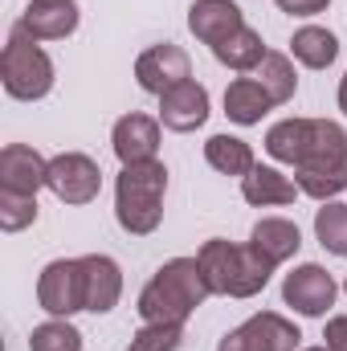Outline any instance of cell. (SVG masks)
Here are the masks:
<instances>
[{
	"instance_id": "5bb4252c",
	"label": "cell",
	"mask_w": 347,
	"mask_h": 351,
	"mask_svg": "<svg viewBox=\"0 0 347 351\" xmlns=\"http://www.w3.org/2000/svg\"><path fill=\"white\" fill-rule=\"evenodd\" d=\"M160 123L176 135H188V131L204 127L208 123V90L188 78V82L172 86L168 94H160Z\"/></svg>"
},
{
	"instance_id": "7402d4cb",
	"label": "cell",
	"mask_w": 347,
	"mask_h": 351,
	"mask_svg": "<svg viewBox=\"0 0 347 351\" xmlns=\"http://www.w3.org/2000/svg\"><path fill=\"white\" fill-rule=\"evenodd\" d=\"M204 160H208V168L221 176H250L258 168V160H254V147L246 143V139H237V135H208V143H204Z\"/></svg>"
},
{
	"instance_id": "1f68e13d",
	"label": "cell",
	"mask_w": 347,
	"mask_h": 351,
	"mask_svg": "<svg viewBox=\"0 0 347 351\" xmlns=\"http://www.w3.org/2000/svg\"><path fill=\"white\" fill-rule=\"evenodd\" d=\"M298 351H331L327 343H319V348H298Z\"/></svg>"
},
{
	"instance_id": "2e32d148",
	"label": "cell",
	"mask_w": 347,
	"mask_h": 351,
	"mask_svg": "<svg viewBox=\"0 0 347 351\" xmlns=\"http://www.w3.org/2000/svg\"><path fill=\"white\" fill-rule=\"evenodd\" d=\"M86 311L90 315H110L123 298V269L106 254H86Z\"/></svg>"
},
{
	"instance_id": "e0dca14e",
	"label": "cell",
	"mask_w": 347,
	"mask_h": 351,
	"mask_svg": "<svg viewBox=\"0 0 347 351\" xmlns=\"http://www.w3.org/2000/svg\"><path fill=\"white\" fill-rule=\"evenodd\" d=\"M250 245H254L270 265H282L302 250V233H298V225L286 221V217H261L258 225H254V233H250Z\"/></svg>"
},
{
	"instance_id": "52a82bcc",
	"label": "cell",
	"mask_w": 347,
	"mask_h": 351,
	"mask_svg": "<svg viewBox=\"0 0 347 351\" xmlns=\"http://www.w3.org/2000/svg\"><path fill=\"white\" fill-rule=\"evenodd\" d=\"M302 343V331L278 315V311H261V315H250L241 327H233L217 351H298Z\"/></svg>"
},
{
	"instance_id": "44dd1931",
	"label": "cell",
	"mask_w": 347,
	"mask_h": 351,
	"mask_svg": "<svg viewBox=\"0 0 347 351\" xmlns=\"http://www.w3.org/2000/svg\"><path fill=\"white\" fill-rule=\"evenodd\" d=\"M274 102H270V94L258 86V78H233L229 90H225V114H229V123H237V127H258L261 114L270 110Z\"/></svg>"
},
{
	"instance_id": "d6986e66",
	"label": "cell",
	"mask_w": 347,
	"mask_h": 351,
	"mask_svg": "<svg viewBox=\"0 0 347 351\" xmlns=\"http://www.w3.org/2000/svg\"><path fill=\"white\" fill-rule=\"evenodd\" d=\"M290 53H294V62H302L307 70H327V66L339 58V37H335L331 29H323V25H302V29H294V37H290Z\"/></svg>"
},
{
	"instance_id": "d6a6232c",
	"label": "cell",
	"mask_w": 347,
	"mask_h": 351,
	"mask_svg": "<svg viewBox=\"0 0 347 351\" xmlns=\"http://www.w3.org/2000/svg\"><path fill=\"white\" fill-rule=\"evenodd\" d=\"M344 290H347V278H344Z\"/></svg>"
},
{
	"instance_id": "d4e9b609",
	"label": "cell",
	"mask_w": 347,
	"mask_h": 351,
	"mask_svg": "<svg viewBox=\"0 0 347 351\" xmlns=\"http://www.w3.org/2000/svg\"><path fill=\"white\" fill-rule=\"evenodd\" d=\"M294 184L302 196L327 204L339 192H347V168H307V172H294Z\"/></svg>"
},
{
	"instance_id": "f546056e",
	"label": "cell",
	"mask_w": 347,
	"mask_h": 351,
	"mask_svg": "<svg viewBox=\"0 0 347 351\" xmlns=\"http://www.w3.org/2000/svg\"><path fill=\"white\" fill-rule=\"evenodd\" d=\"M323 339H327V348H331V351H347V315L327 319V327H323Z\"/></svg>"
},
{
	"instance_id": "4fadbf2b",
	"label": "cell",
	"mask_w": 347,
	"mask_h": 351,
	"mask_svg": "<svg viewBox=\"0 0 347 351\" xmlns=\"http://www.w3.org/2000/svg\"><path fill=\"white\" fill-rule=\"evenodd\" d=\"M160 127L164 123L152 119V114H139V110L123 114L115 123V131H110V147H115L119 164H147V160H156V152H160Z\"/></svg>"
},
{
	"instance_id": "83f0119b",
	"label": "cell",
	"mask_w": 347,
	"mask_h": 351,
	"mask_svg": "<svg viewBox=\"0 0 347 351\" xmlns=\"http://www.w3.org/2000/svg\"><path fill=\"white\" fill-rule=\"evenodd\" d=\"M37 221V196H16V192H0V229L4 233H21Z\"/></svg>"
},
{
	"instance_id": "603a6c76",
	"label": "cell",
	"mask_w": 347,
	"mask_h": 351,
	"mask_svg": "<svg viewBox=\"0 0 347 351\" xmlns=\"http://www.w3.org/2000/svg\"><path fill=\"white\" fill-rule=\"evenodd\" d=\"M254 78H258V86L270 94L274 106H286V102L294 98V90H298V74H294L290 53H278V49H270V53L261 58V66L254 70Z\"/></svg>"
},
{
	"instance_id": "ac0fdd59",
	"label": "cell",
	"mask_w": 347,
	"mask_h": 351,
	"mask_svg": "<svg viewBox=\"0 0 347 351\" xmlns=\"http://www.w3.org/2000/svg\"><path fill=\"white\" fill-rule=\"evenodd\" d=\"M241 196L254 208H282V204L298 200V184L290 176H282L278 168H261L258 164L250 176H241Z\"/></svg>"
},
{
	"instance_id": "ffe728a7",
	"label": "cell",
	"mask_w": 347,
	"mask_h": 351,
	"mask_svg": "<svg viewBox=\"0 0 347 351\" xmlns=\"http://www.w3.org/2000/svg\"><path fill=\"white\" fill-rule=\"evenodd\" d=\"M265 53H270V49H265L261 33L258 29H250V25H241V29H237L233 37H225L221 45H213V58H217L221 66L237 70V74H254Z\"/></svg>"
},
{
	"instance_id": "8fae6325",
	"label": "cell",
	"mask_w": 347,
	"mask_h": 351,
	"mask_svg": "<svg viewBox=\"0 0 347 351\" xmlns=\"http://www.w3.org/2000/svg\"><path fill=\"white\" fill-rule=\"evenodd\" d=\"M49 184V160L29 143H8L0 152V192L37 196Z\"/></svg>"
},
{
	"instance_id": "30bf717a",
	"label": "cell",
	"mask_w": 347,
	"mask_h": 351,
	"mask_svg": "<svg viewBox=\"0 0 347 351\" xmlns=\"http://www.w3.org/2000/svg\"><path fill=\"white\" fill-rule=\"evenodd\" d=\"M192 78V62H188V53L172 45V41H164V45H152V49H143L139 58H135V82L139 90H147V94H168L172 86L180 82H188Z\"/></svg>"
},
{
	"instance_id": "4dcf8cb0",
	"label": "cell",
	"mask_w": 347,
	"mask_h": 351,
	"mask_svg": "<svg viewBox=\"0 0 347 351\" xmlns=\"http://www.w3.org/2000/svg\"><path fill=\"white\" fill-rule=\"evenodd\" d=\"M339 110L347 114V74H344V82H339Z\"/></svg>"
},
{
	"instance_id": "6da1fadb",
	"label": "cell",
	"mask_w": 347,
	"mask_h": 351,
	"mask_svg": "<svg viewBox=\"0 0 347 351\" xmlns=\"http://www.w3.org/2000/svg\"><path fill=\"white\" fill-rule=\"evenodd\" d=\"M265 152L294 172L347 168V131L331 119H282L265 131Z\"/></svg>"
},
{
	"instance_id": "9a60e30c",
	"label": "cell",
	"mask_w": 347,
	"mask_h": 351,
	"mask_svg": "<svg viewBox=\"0 0 347 351\" xmlns=\"http://www.w3.org/2000/svg\"><path fill=\"white\" fill-rule=\"evenodd\" d=\"M241 25H246V16H241L237 0H192V8H188V29L204 45H221Z\"/></svg>"
},
{
	"instance_id": "5b68a950",
	"label": "cell",
	"mask_w": 347,
	"mask_h": 351,
	"mask_svg": "<svg viewBox=\"0 0 347 351\" xmlns=\"http://www.w3.org/2000/svg\"><path fill=\"white\" fill-rule=\"evenodd\" d=\"M0 86L16 102H41L53 90V58L21 29L8 33V45L0 53Z\"/></svg>"
},
{
	"instance_id": "7a4b0ae2",
	"label": "cell",
	"mask_w": 347,
	"mask_h": 351,
	"mask_svg": "<svg viewBox=\"0 0 347 351\" xmlns=\"http://www.w3.org/2000/svg\"><path fill=\"white\" fill-rule=\"evenodd\" d=\"M213 290H208V282H204V269L196 258H172V262H164L156 274H152V282L139 290V302H135V311H139V319L143 323H188L200 306H204V298H208Z\"/></svg>"
},
{
	"instance_id": "4316f807",
	"label": "cell",
	"mask_w": 347,
	"mask_h": 351,
	"mask_svg": "<svg viewBox=\"0 0 347 351\" xmlns=\"http://www.w3.org/2000/svg\"><path fill=\"white\" fill-rule=\"evenodd\" d=\"M180 343H184V327L180 323H143L131 335L127 351H176Z\"/></svg>"
},
{
	"instance_id": "8992f818",
	"label": "cell",
	"mask_w": 347,
	"mask_h": 351,
	"mask_svg": "<svg viewBox=\"0 0 347 351\" xmlns=\"http://www.w3.org/2000/svg\"><path fill=\"white\" fill-rule=\"evenodd\" d=\"M37 302L53 319H70L86 311V265L82 258H58L37 278Z\"/></svg>"
},
{
	"instance_id": "9c48e42d",
	"label": "cell",
	"mask_w": 347,
	"mask_h": 351,
	"mask_svg": "<svg viewBox=\"0 0 347 351\" xmlns=\"http://www.w3.org/2000/svg\"><path fill=\"white\" fill-rule=\"evenodd\" d=\"M62 204H90L102 192V168L86 152H62L49 160V184H45Z\"/></svg>"
},
{
	"instance_id": "ba28073f",
	"label": "cell",
	"mask_w": 347,
	"mask_h": 351,
	"mask_svg": "<svg viewBox=\"0 0 347 351\" xmlns=\"http://www.w3.org/2000/svg\"><path fill=\"white\" fill-rule=\"evenodd\" d=\"M335 294H339L335 278H331L319 262L294 265V269L286 274V282H282V302H286L290 311H298L302 319H323V315L335 306Z\"/></svg>"
},
{
	"instance_id": "cb8c5ba5",
	"label": "cell",
	"mask_w": 347,
	"mask_h": 351,
	"mask_svg": "<svg viewBox=\"0 0 347 351\" xmlns=\"http://www.w3.org/2000/svg\"><path fill=\"white\" fill-rule=\"evenodd\" d=\"M315 241L335 254V258H347V204L344 200H327L319 213H315Z\"/></svg>"
},
{
	"instance_id": "484cf974",
	"label": "cell",
	"mask_w": 347,
	"mask_h": 351,
	"mask_svg": "<svg viewBox=\"0 0 347 351\" xmlns=\"http://www.w3.org/2000/svg\"><path fill=\"white\" fill-rule=\"evenodd\" d=\"M82 331L70 319H49L41 327H33L29 335V351H82Z\"/></svg>"
},
{
	"instance_id": "277c9868",
	"label": "cell",
	"mask_w": 347,
	"mask_h": 351,
	"mask_svg": "<svg viewBox=\"0 0 347 351\" xmlns=\"http://www.w3.org/2000/svg\"><path fill=\"white\" fill-rule=\"evenodd\" d=\"M196 262L204 269V282L213 294H225V298H254L270 286V274L278 265H270L258 250L246 241V245H233L225 237H208L200 250H196Z\"/></svg>"
},
{
	"instance_id": "3957f363",
	"label": "cell",
	"mask_w": 347,
	"mask_h": 351,
	"mask_svg": "<svg viewBox=\"0 0 347 351\" xmlns=\"http://www.w3.org/2000/svg\"><path fill=\"white\" fill-rule=\"evenodd\" d=\"M164 196H168V168L160 160L147 164H123L115 180V221L131 237H152L164 221Z\"/></svg>"
},
{
	"instance_id": "f1b7e54d",
	"label": "cell",
	"mask_w": 347,
	"mask_h": 351,
	"mask_svg": "<svg viewBox=\"0 0 347 351\" xmlns=\"http://www.w3.org/2000/svg\"><path fill=\"white\" fill-rule=\"evenodd\" d=\"M274 4L286 16H319V12H327L331 0H274Z\"/></svg>"
},
{
	"instance_id": "7c38bea8",
	"label": "cell",
	"mask_w": 347,
	"mask_h": 351,
	"mask_svg": "<svg viewBox=\"0 0 347 351\" xmlns=\"http://www.w3.org/2000/svg\"><path fill=\"white\" fill-rule=\"evenodd\" d=\"M82 12H78V0H33L12 29H21L25 37L33 41H66L74 29H78Z\"/></svg>"
}]
</instances>
